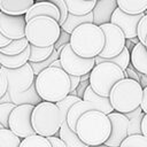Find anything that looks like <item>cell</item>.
Instances as JSON below:
<instances>
[{
    "label": "cell",
    "mask_w": 147,
    "mask_h": 147,
    "mask_svg": "<svg viewBox=\"0 0 147 147\" xmlns=\"http://www.w3.org/2000/svg\"><path fill=\"white\" fill-rule=\"evenodd\" d=\"M117 6L129 15H139L146 13L147 0H117Z\"/></svg>",
    "instance_id": "d4e9b609"
},
{
    "label": "cell",
    "mask_w": 147,
    "mask_h": 147,
    "mask_svg": "<svg viewBox=\"0 0 147 147\" xmlns=\"http://www.w3.org/2000/svg\"><path fill=\"white\" fill-rule=\"evenodd\" d=\"M52 3H54L59 10H60V14H61V18H60V25H62L67 18H68V15H69V11H68V8H67V5L64 2V0H49Z\"/></svg>",
    "instance_id": "8d00e7d4"
},
{
    "label": "cell",
    "mask_w": 147,
    "mask_h": 147,
    "mask_svg": "<svg viewBox=\"0 0 147 147\" xmlns=\"http://www.w3.org/2000/svg\"><path fill=\"white\" fill-rule=\"evenodd\" d=\"M106 37L102 29L94 23H84L70 34L72 51L83 59H95L105 48Z\"/></svg>",
    "instance_id": "3957f363"
},
{
    "label": "cell",
    "mask_w": 147,
    "mask_h": 147,
    "mask_svg": "<svg viewBox=\"0 0 147 147\" xmlns=\"http://www.w3.org/2000/svg\"><path fill=\"white\" fill-rule=\"evenodd\" d=\"M30 46L26 38H22L18 40H11L9 45L0 48V53L5 55H18L23 53L28 47Z\"/></svg>",
    "instance_id": "f546056e"
},
{
    "label": "cell",
    "mask_w": 147,
    "mask_h": 147,
    "mask_svg": "<svg viewBox=\"0 0 147 147\" xmlns=\"http://www.w3.org/2000/svg\"><path fill=\"white\" fill-rule=\"evenodd\" d=\"M80 100H83V99H80V98H78V96H76V95L69 94V95H68L67 98H64L63 100L56 102V106H57V108L60 109V113H61V116H62V121H63V122L67 121V116H68V113H69L70 108H71L75 103L79 102Z\"/></svg>",
    "instance_id": "d6a6232c"
},
{
    "label": "cell",
    "mask_w": 147,
    "mask_h": 147,
    "mask_svg": "<svg viewBox=\"0 0 147 147\" xmlns=\"http://www.w3.org/2000/svg\"><path fill=\"white\" fill-rule=\"evenodd\" d=\"M119 147H147V137L144 134L129 136Z\"/></svg>",
    "instance_id": "e575fe53"
},
{
    "label": "cell",
    "mask_w": 147,
    "mask_h": 147,
    "mask_svg": "<svg viewBox=\"0 0 147 147\" xmlns=\"http://www.w3.org/2000/svg\"><path fill=\"white\" fill-rule=\"evenodd\" d=\"M140 108L142 109V111L145 114H147V87L144 88V92H142V101H141Z\"/></svg>",
    "instance_id": "ee69618b"
},
{
    "label": "cell",
    "mask_w": 147,
    "mask_h": 147,
    "mask_svg": "<svg viewBox=\"0 0 147 147\" xmlns=\"http://www.w3.org/2000/svg\"><path fill=\"white\" fill-rule=\"evenodd\" d=\"M108 117L111 123V133L105 145L108 147H119L129 137V118L124 114L117 111H113L108 115Z\"/></svg>",
    "instance_id": "4fadbf2b"
},
{
    "label": "cell",
    "mask_w": 147,
    "mask_h": 147,
    "mask_svg": "<svg viewBox=\"0 0 147 147\" xmlns=\"http://www.w3.org/2000/svg\"><path fill=\"white\" fill-rule=\"evenodd\" d=\"M37 16H48V17L56 20L57 22H60V18H61V14H60L59 8L54 3H52L51 1L34 2V5L29 9V11L26 13V15L24 17L28 22L31 18L37 17Z\"/></svg>",
    "instance_id": "2e32d148"
},
{
    "label": "cell",
    "mask_w": 147,
    "mask_h": 147,
    "mask_svg": "<svg viewBox=\"0 0 147 147\" xmlns=\"http://www.w3.org/2000/svg\"><path fill=\"white\" fill-rule=\"evenodd\" d=\"M90 110H98L95 105H93L92 102L80 100L79 102L75 103L70 108V110L68 113V116H67V123H68L69 127L72 131H76V125H77L78 119L80 118L82 115H84L85 113H87Z\"/></svg>",
    "instance_id": "ac0fdd59"
},
{
    "label": "cell",
    "mask_w": 147,
    "mask_h": 147,
    "mask_svg": "<svg viewBox=\"0 0 147 147\" xmlns=\"http://www.w3.org/2000/svg\"><path fill=\"white\" fill-rule=\"evenodd\" d=\"M70 84H71V92L70 93H72L79 86V84H80V77H78V76H70Z\"/></svg>",
    "instance_id": "b9f144b4"
},
{
    "label": "cell",
    "mask_w": 147,
    "mask_h": 147,
    "mask_svg": "<svg viewBox=\"0 0 147 147\" xmlns=\"http://www.w3.org/2000/svg\"><path fill=\"white\" fill-rule=\"evenodd\" d=\"M48 140H49V142L52 144L53 147H67V146L64 145V142H63L59 137H49Z\"/></svg>",
    "instance_id": "7bdbcfd3"
},
{
    "label": "cell",
    "mask_w": 147,
    "mask_h": 147,
    "mask_svg": "<svg viewBox=\"0 0 147 147\" xmlns=\"http://www.w3.org/2000/svg\"><path fill=\"white\" fill-rule=\"evenodd\" d=\"M70 42V34L69 33H67V32H64V31H62L61 32V36H60V38H59V40H57V42L55 44V49L57 51V53L60 54L61 53V51H62V48L65 46V45H68Z\"/></svg>",
    "instance_id": "74e56055"
},
{
    "label": "cell",
    "mask_w": 147,
    "mask_h": 147,
    "mask_svg": "<svg viewBox=\"0 0 147 147\" xmlns=\"http://www.w3.org/2000/svg\"><path fill=\"white\" fill-rule=\"evenodd\" d=\"M76 133L88 147L105 145L111 133L110 119L102 111L90 110L78 119Z\"/></svg>",
    "instance_id": "7a4b0ae2"
},
{
    "label": "cell",
    "mask_w": 147,
    "mask_h": 147,
    "mask_svg": "<svg viewBox=\"0 0 147 147\" xmlns=\"http://www.w3.org/2000/svg\"><path fill=\"white\" fill-rule=\"evenodd\" d=\"M8 93V80L5 72L0 68V99H2Z\"/></svg>",
    "instance_id": "f35d334b"
},
{
    "label": "cell",
    "mask_w": 147,
    "mask_h": 147,
    "mask_svg": "<svg viewBox=\"0 0 147 147\" xmlns=\"http://www.w3.org/2000/svg\"><path fill=\"white\" fill-rule=\"evenodd\" d=\"M10 41H11V40H9V39L5 38V37L1 34V32H0V48H2V47H5V46L9 45V44H10Z\"/></svg>",
    "instance_id": "bcb514c9"
},
{
    "label": "cell",
    "mask_w": 147,
    "mask_h": 147,
    "mask_svg": "<svg viewBox=\"0 0 147 147\" xmlns=\"http://www.w3.org/2000/svg\"><path fill=\"white\" fill-rule=\"evenodd\" d=\"M1 70L5 72L8 80V94L23 93L31 88L34 85L36 75L30 63L18 68V69H6L1 67Z\"/></svg>",
    "instance_id": "30bf717a"
},
{
    "label": "cell",
    "mask_w": 147,
    "mask_h": 147,
    "mask_svg": "<svg viewBox=\"0 0 147 147\" xmlns=\"http://www.w3.org/2000/svg\"><path fill=\"white\" fill-rule=\"evenodd\" d=\"M22 139L13 133L9 129L0 130V147H20Z\"/></svg>",
    "instance_id": "4dcf8cb0"
},
{
    "label": "cell",
    "mask_w": 147,
    "mask_h": 147,
    "mask_svg": "<svg viewBox=\"0 0 147 147\" xmlns=\"http://www.w3.org/2000/svg\"><path fill=\"white\" fill-rule=\"evenodd\" d=\"M62 29L60 23L48 16H37L26 22L25 38L29 44L37 47L55 46Z\"/></svg>",
    "instance_id": "5b68a950"
},
{
    "label": "cell",
    "mask_w": 147,
    "mask_h": 147,
    "mask_svg": "<svg viewBox=\"0 0 147 147\" xmlns=\"http://www.w3.org/2000/svg\"><path fill=\"white\" fill-rule=\"evenodd\" d=\"M124 78H127V75L118 65L110 62H101L95 64L90 72V86L98 95L109 98L115 84Z\"/></svg>",
    "instance_id": "52a82bcc"
},
{
    "label": "cell",
    "mask_w": 147,
    "mask_h": 147,
    "mask_svg": "<svg viewBox=\"0 0 147 147\" xmlns=\"http://www.w3.org/2000/svg\"><path fill=\"white\" fill-rule=\"evenodd\" d=\"M83 100L85 101H88V102H92L93 105H95L96 109L99 111H102L103 114L106 115H109L114 111V108L111 107V103H110V100L109 98H103V96H100L98 95L91 86H88L84 93V96H83Z\"/></svg>",
    "instance_id": "44dd1931"
},
{
    "label": "cell",
    "mask_w": 147,
    "mask_h": 147,
    "mask_svg": "<svg viewBox=\"0 0 147 147\" xmlns=\"http://www.w3.org/2000/svg\"><path fill=\"white\" fill-rule=\"evenodd\" d=\"M117 8V0H96V5L92 11L93 23L99 26L110 23L111 16Z\"/></svg>",
    "instance_id": "9a60e30c"
},
{
    "label": "cell",
    "mask_w": 147,
    "mask_h": 147,
    "mask_svg": "<svg viewBox=\"0 0 147 147\" xmlns=\"http://www.w3.org/2000/svg\"><path fill=\"white\" fill-rule=\"evenodd\" d=\"M125 72H126V75H127V78H130V79H133V80H136V82H139L140 83V77H139V72L130 64L129 65V68L125 70Z\"/></svg>",
    "instance_id": "ab89813d"
},
{
    "label": "cell",
    "mask_w": 147,
    "mask_h": 147,
    "mask_svg": "<svg viewBox=\"0 0 147 147\" xmlns=\"http://www.w3.org/2000/svg\"><path fill=\"white\" fill-rule=\"evenodd\" d=\"M34 87L42 101L56 103L70 94V76L61 68L48 67L36 76Z\"/></svg>",
    "instance_id": "6da1fadb"
},
{
    "label": "cell",
    "mask_w": 147,
    "mask_h": 147,
    "mask_svg": "<svg viewBox=\"0 0 147 147\" xmlns=\"http://www.w3.org/2000/svg\"><path fill=\"white\" fill-rule=\"evenodd\" d=\"M1 129H5V127H3V126H2L1 124H0V130H1Z\"/></svg>",
    "instance_id": "f5cc1de1"
},
{
    "label": "cell",
    "mask_w": 147,
    "mask_h": 147,
    "mask_svg": "<svg viewBox=\"0 0 147 147\" xmlns=\"http://www.w3.org/2000/svg\"><path fill=\"white\" fill-rule=\"evenodd\" d=\"M20 147H53L48 138L41 137L39 134L30 136L22 140Z\"/></svg>",
    "instance_id": "1f68e13d"
},
{
    "label": "cell",
    "mask_w": 147,
    "mask_h": 147,
    "mask_svg": "<svg viewBox=\"0 0 147 147\" xmlns=\"http://www.w3.org/2000/svg\"><path fill=\"white\" fill-rule=\"evenodd\" d=\"M84 23H93V13H90L85 16H76V15L69 14L67 21L61 25V29L62 31L71 34L76 28H78Z\"/></svg>",
    "instance_id": "484cf974"
},
{
    "label": "cell",
    "mask_w": 147,
    "mask_h": 147,
    "mask_svg": "<svg viewBox=\"0 0 147 147\" xmlns=\"http://www.w3.org/2000/svg\"><path fill=\"white\" fill-rule=\"evenodd\" d=\"M125 116L129 118V136H133V134H142L141 133V122L142 118L145 116V113L142 111V109L139 107L138 109L125 114Z\"/></svg>",
    "instance_id": "4316f807"
},
{
    "label": "cell",
    "mask_w": 147,
    "mask_h": 147,
    "mask_svg": "<svg viewBox=\"0 0 147 147\" xmlns=\"http://www.w3.org/2000/svg\"><path fill=\"white\" fill-rule=\"evenodd\" d=\"M51 67H54V68H61L62 69V65H61V62H60V59H57L56 61H54L52 64H51Z\"/></svg>",
    "instance_id": "c3c4849f"
},
{
    "label": "cell",
    "mask_w": 147,
    "mask_h": 147,
    "mask_svg": "<svg viewBox=\"0 0 147 147\" xmlns=\"http://www.w3.org/2000/svg\"><path fill=\"white\" fill-rule=\"evenodd\" d=\"M145 16V14H139V15H129L124 11H122L119 8H117L113 16L110 23L117 25L123 33L125 34L126 39H133L137 38L138 34V24L140 20Z\"/></svg>",
    "instance_id": "5bb4252c"
},
{
    "label": "cell",
    "mask_w": 147,
    "mask_h": 147,
    "mask_svg": "<svg viewBox=\"0 0 147 147\" xmlns=\"http://www.w3.org/2000/svg\"><path fill=\"white\" fill-rule=\"evenodd\" d=\"M59 138L64 142V145L67 147H88L79 139L76 131H72L69 127L67 121H64L61 125V129L59 132Z\"/></svg>",
    "instance_id": "cb8c5ba5"
},
{
    "label": "cell",
    "mask_w": 147,
    "mask_h": 147,
    "mask_svg": "<svg viewBox=\"0 0 147 147\" xmlns=\"http://www.w3.org/2000/svg\"><path fill=\"white\" fill-rule=\"evenodd\" d=\"M34 107L33 105L16 106L9 116V130L22 140L36 134L31 122Z\"/></svg>",
    "instance_id": "9c48e42d"
},
{
    "label": "cell",
    "mask_w": 147,
    "mask_h": 147,
    "mask_svg": "<svg viewBox=\"0 0 147 147\" xmlns=\"http://www.w3.org/2000/svg\"><path fill=\"white\" fill-rule=\"evenodd\" d=\"M145 46H146V49H147V38H146V42H145Z\"/></svg>",
    "instance_id": "816d5d0a"
},
{
    "label": "cell",
    "mask_w": 147,
    "mask_h": 147,
    "mask_svg": "<svg viewBox=\"0 0 147 147\" xmlns=\"http://www.w3.org/2000/svg\"><path fill=\"white\" fill-rule=\"evenodd\" d=\"M30 59L29 62L30 63H39V62H44L47 59L51 57V55L53 54L55 47L54 46H49V47H37V46H32L30 45Z\"/></svg>",
    "instance_id": "f1b7e54d"
},
{
    "label": "cell",
    "mask_w": 147,
    "mask_h": 147,
    "mask_svg": "<svg viewBox=\"0 0 147 147\" xmlns=\"http://www.w3.org/2000/svg\"><path fill=\"white\" fill-rule=\"evenodd\" d=\"M100 28L105 33L106 42H105V48L99 55V57L111 59L119 55L126 45V38L123 31L113 23L102 24L100 25Z\"/></svg>",
    "instance_id": "8fae6325"
},
{
    "label": "cell",
    "mask_w": 147,
    "mask_h": 147,
    "mask_svg": "<svg viewBox=\"0 0 147 147\" xmlns=\"http://www.w3.org/2000/svg\"><path fill=\"white\" fill-rule=\"evenodd\" d=\"M9 98H10V102L15 103L16 106H21V105H33V106H37L42 101L40 99V96L38 95L34 85H32L31 88L28 90L26 92L15 93V94L9 95Z\"/></svg>",
    "instance_id": "603a6c76"
},
{
    "label": "cell",
    "mask_w": 147,
    "mask_h": 147,
    "mask_svg": "<svg viewBox=\"0 0 147 147\" xmlns=\"http://www.w3.org/2000/svg\"><path fill=\"white\" fill-rule=\"evenodd\" d=\"M145 14H147V10H146V13H145Z\"/></svg>",
    "instance_id": "db71d44e"
},
{
    "label": "cell",
    "mask_w": 147,
    "mask_h": 147,
    "mask_svg": "<svg viewBox=\"0 0 147 147\" xmlns=\"http://www.w3.org/2000/svg\"><path fill=\"white\" fill-rule=\"evenodd\" d=\"M34 0H0V13L10 16H25Z\"/></svg>",
    "instance_id": "e0dca14e"
},
{
    "label": "cell",
    "mask_w": 147,
    "mask_h": 147,
    "mask_svg": "<svg viewBox=\"0 0 147 147\" xmlns=\"http://www.w3.org/2000/svg\"><path fill=\"white\" fill-rule=\"evenodd\" d=\"M144 88L139 82L124 78L115 84L109 94V100L114 111L127 114L138 109L142 101Z\"/></svg>",
    "instance_id": "277c9868"
},
{
    "label": "cell",
    "mask_w": 147,
    "mask_h": 147,
    "mask_svg": "<svg viewBox=\"0 0 147 147\" xmlns=\"http://www.w3.org/2000/svg\"><path fill=\"white\" fill-rule=\"evenodd\" d=\"M131 65L140 74L147 75V49L141 42L133 46L131 51Z\"/></svg>",
    "instance_id": "d6986e66"
},
{
    "label": "cell",
    "mask_w": 147,
    "mask_h": 147,
    "mask_svg": "<svg viewBox=\"0 0 147 147\" xmlns=\"http://www.w3.org/2000/svg\"><path fill=\"white\" fill-rule=\"evenodd\" d=\"M31 122L36 134L45 138L56 137L63 123L60 109L57 108L56 103L47 101H41L34 107Z\"/></svg>",
    "instance_id": "8992f818"
},
{
    "label": "cell",
    "mask_w": 147,
    "mask_h": 147,
    "mask_svg": "<svg viewBox=\"0 0 147 147\" xmlns=\"http://www.w3.org/2000/svg\"><path fill=\"white\" fill-rule=\"evenodd\" d=\"M139 77H140V85L142 86V88L147 87V75H144V74L139 72Z\"/></svg>",
    "instance_id": "7dc6e473"
},
{
    "label": "cell",
    "mask_w": 147,
    "mask_h": 147,
    "mask_svg": "<svg viewBox=\"0 0 147 147\" xmlns=\"http://www.w3.org/2000/svg\"><path fill=\"white\" fill-rule=\"evenodd\" d=\"M86 1H91V0H86Z\"/></svg>",
    "instance_id": "11a10c76"
},
{
    "label": "cell",
    "mask_w": 147,
    "mask_h": 147,
    "mask_svg": "<svg viewBox=\"0 0 147 147\" xmlns=\"http://www.w3.org/2000/svg\"><path fill=\"white\" fill-rule=\"evenodd\" d=\"M15 107L16 105L13 102L0 103V124L5 129H9V116Z\"/></svg>",
    "instance_id": "836d02e7"
},
{
    "label": "cell",
    "mask_w": 147,
    "mask_h": 147,
    "mask_svg": "<svg viewBox=\"0 0 147 147\" xmlns=\"http://www.w3.org/2000/svg\"><path fill=\"white\" fill-rule=\"evenodd\" d=\"M36 2H38V1H49V0H34Z\"/></svg>",
    "instance_id": "f907efd6"
},
{
    "label": "cell",
    "mask_w": 147,
    "mask_h": 147,
    "mask_svg": "<svg viewBox=\"0 0 147 147\" xmlns=\"http://www.w3.org/2000/svg\"><path fill=\"white\" fill-rule=\"evenodd\" d=\"M101 62H110V63H114L116 65H118L122 70H126L129 68V65L131 64V52L125 47L123 49V52L115 56V57H111V59H101L99 56L95 57V64H99Z\"/></svg>",
    "instance_id": "83f0119b"
},
{
    "label": "cell",
    "mask_w": 147,
    "mask_h": 147,
    "mask_svg": "<svg viewBox=\"0 0 147 147\" xmlns=\"http://www.w3.org/2000/svg\"><path fill=\"white\" fill-rule=\"evenodd\" d=\"M30 46L18 55H5L0 53V65L6 69H18L26 63H29L30 59Z\"/></svg>",
    "instance_id": "ffe728a7"
},
{
    "label": "cell",
    "mask_w": 147,
    "mask_h": 147,
    "mask_svg": "<svg viewBox=\"0 0 147 147\" xmlns=\"http://www.w3.org/2000/svg\"><path fill=\"white\" fill-rule=\"evenodd\" d=\"M141 133L145 137H147V114H145L142 122H141Z\"/></svg>",
    "instance_id": "f6af8a7d"
},
{
    "label": "cell",
    "mask_w": 147,
    "mask_h": 147,
    "mask_svg": "<svg viewBox=\"0 0 147 147\" xmlns=\"http://www.w3.org/2000/svg\"><path fill=\"white\" fill-rule=\"evenodd\" d=\"M60 62L62 69L69 76L82 77L90 74L95 67V59H83L78 56L71 48L70 44L65 45L60 53Z\"/></svg>",
    "instance_id": "ba28073f"
},
{
    "label": "cell",
    "mask_w": 147,
    "mask_h": 147,
    "mask_svg": "<svg viewBox=\"0 0 147 147\" xmlns=\"http://www.w3.org/2000/svg\"><path fill=\"white\" fill-rule=\"evenodd\" d=\"M88 86H90V80H86V82H80L79 86H78V87H77V90H76L77 96H78V98H80V99H83L84 93H85V91H86V88H87Z\"/></svg>",
    "instance_id": "60d3db41"
},
{
    "label": "cell",
    "mask_w": 147,
    "mask_h": 147,
    "mask_svg": "<svg viewBox=\"0 0 147 147\" xmlns=\"http://www.w3.org/2000/svg\"><path fill=\"white\" fill-rule=\"evenodd\" d=\"M69 14L76 15V16H85L93 11L96 0H64Z\"/></svg>",
    "instance_id": "7402d4cb"
},
{
    "label": "cell",
    "mask_w": 147,
    "mask_h": 147,
    "mask_svg": "<svg viewBox=\"0 0 147 147\" xmlns=\"http://www.w3.org/2000/svg\"><path fill=\"white\" fill-rule=\"evenodd\" d=\"M137 38L139 39V41L141 44L145 45L146 38H147V14H145V16L140 20V22L138 24V34H137Z\"/></svg>",
    "instance_id": "d590c367"
},
{
    "label": "cell",
    "mask_w": 147,
    "mask_h": 147,
    "mask_svg": "<svg viewBox=\"0 0 147 147\" xmlns=\"http://www.w3.org/2000/svg\"><path fill=\"white\" fill-rule=\"evenodd\" d=\"M3 102H10V98H9V94L8 93L2 99H0V103H3Z\"/></svg>",
    "instance_id": "681fc988"
},
{
    "label": "cell",
    "mask_w": 147,
    "mask_h": 147,
    "mask_svg": "<svg viewBox=\"0 0 147 147\" xmlns=\"http://www.w3.org/2000/svg\"><path fill=\"white\" fill-rule=\"evenodd\" d=\"M26 20L24 16H10L0 13V32L9 40L25 38Z\"/></svg>",
    "instance_id": "7c38bea8"
}]
</instances>
